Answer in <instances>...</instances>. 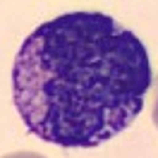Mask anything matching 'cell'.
Here are the masks:
<instances>
[{
	"instance_id": "cell-1",
	"label": "cell",
	"mask_w": 158,
	"mask_h": 158,
	"mask_svg": "<svg viewBox=\"0 0 158 158\" xmlns=\"http://www.w3.org/2000/svg\"><path fill=\"white\" fill-rule=\"evenodd\" d=\"M153 72L144 43L103 12H67L31 31L12 65V98L29 134L96 148L144 110Z\"/></svg>"
},
{
	"instance_id": "cell-2",
	"label": "cell",
	"mask_w": 158,
	"mask_h": 158,
	"mask_svg": "<svg viewBox=\"0 0 158 158\" xmlns=\"http://www.w3.org/2000/svg\"><path fill=\"white\" fill-rule=\"evenodd\" d=\"M2 158H43L41 153H34V151H17V153H7Z\"/></svg>"
},
{
	"instance_id": "cell-3",
	"label": "cell",
	"mask_w": 158,
	"mask_h": 158,
	"mask_svg": "<svg viewBox=\"0 0 158 158\" xmlns=\"http://www.w3.org/2000/svg\"><path fill=\"white\" fill-rule=\"evenodd\" d=\"M153 125L158 127V91H156V108H153Z\"/></svg>"
}]
</instances>
